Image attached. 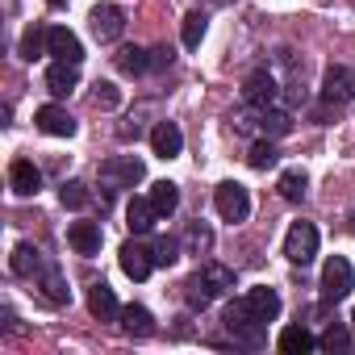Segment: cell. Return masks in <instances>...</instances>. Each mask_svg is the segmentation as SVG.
I'll return each instance as SVG.
<instances>
[{
    "label": "cell",
    "instance_id": "36",
    "mask_svg": "<svg viewBox=\"0 0 355 355\" xmlns=\"http://www.w3.org/2000/svg\"><path fill=\"white\" fill-rule=\"evenodd\" d=\"M46 38H51V34H42L38 26H30V30L21 34V59H30V63H34V59L42 55V46H46Z\"/></svg>",
    "mask_w": 355,
    "mask_h": 355
},
{
    "label": "cell",
    "instance_id": "23",
    "mask_svg": "<svg viewBox=\"0 0 355 355\" xmlns=\"http://www.w3.org/2000/svg\"><path fill=\"white\" fill-rule=\"evenodd\" d=\"M150 205L159 209V218H171L175 205H180V189H175L171 180H155L150 184Z\"/></svg>",
    "mask_w": 355,
    "mask_h": 355
},
{
    "label": "cell",
    "instance_id": "8",
    "mask_svg": "<svg viewBox=\"0 0 355 355\" xmlns=\"http://www.w3.org/2000/svg\"><path fill=\"white\" fill-rule=\"evenodd\" d=\"M276 96H280V88H276V80H272L268 71H251V76H247V84H243V101H247L251 109H272Z\"/></svg>",
    "mask_w": 355,
    "mask_h": 355
},
{
    "label": "cell",
    "instance_id": "37",
    "mask_svg": "<svg viewBox=\"0 0 355 355\" xmlns=\"http://www.w3.org/2000/svg\"><path fill=\"white\" fill-rule=\"evenodd\" d=\"M234 130H239V134H251V130H259V113H251V109L234 113Z\"/></svg>",
    "mask_w": 355,
    "mask_h": 355
},
{
    "label": "cell",
    "instance_id": "6",
    "mask_svg": "<svg viewBox=\"0 0 355 355\" xmlns=\"http://www.w3.org/2000/svg\"><path fill=\"white\" fill-rule=\"evenodd\" d=\"M322 96H326V105H351V101H355V71L343 67V63L326 67V76H322Z\"/></svg>",
    "mask_w": 355,
    "mask_h": 355
},
{
    "label": "cell",
    "instance_id": "15",
    "mask_svg": "<svg viewBox=\"0 0 355 355\" xmlns=\"http://www.w3.org/2000/svg\"><path fill=\"white\" fill-rule=\"evenodd\" d=\"M67 243L76 255H96L101 251V226L96 222H71L67 226Z\"/></svg>",
    "mask_w": 355,
    "mask_h": 355
},
{
    "label": "cell",
    "instance_id": "2",
    "mask_svg": "<svg viewBox=\"0 0 355 355\" xmlns=\"http://www.w3.org/2000/svg\"><path fill=\"white\" fill-rule=\"evenodd\" d=\"M351 288H355V272H351V263H347L343 255H330V259L322 263V301L334 305V301H343Z\"/></svg>",
    "mask_w": 355,
    "mask_h": 355
},
{
    "label": "cell",
    "instance_id": "18",
    "mask_svg": "<svg viewBox=\"0 0 355 355\" xmlns=\"http://www.w3.org/2000/svg\"><path fill=\"white\" fill-rule=\"evenodd\" d=\"M88 309H92V318H101V322L121 318V305H117V297H113V288H109L105 280L88 288Z\"/></svg>",
    "mask_w": 355,
    "mask_h": 355
},
{
    "label": "cell",
    "instance_id": "19",
    "mask_svg": "<svg viewBox=\"0 0 355 355\" xmlns=\"http://www.w3.org/2000/svg\"><path fill=\"white\" fill-rule=\"evenodd\" d=\"M9 268H13V276H38L46 263H42V251H38L34 243H17V247H13Z\"/></svg>",
    "mask_w": 355,
    "mask_h": 355
},
{
    "label": "cell",
    "instance_id": "33",
    "mask_svg": "<svg viewBox=\"0 0 355 355\" xmlns=\"http://www.w3.org/2000/svg\"><path fill=\"white\" fill-rule=\"evenodd\" d=\"M59 201H63V209H84L88 205V184L84 180H67L59 189Z\"/></svg>",
    "mask_w": 355,
    "mask_h": 355
},
{
    "label": "cell",
    "instance_id": "32",
    "mask_svg": "<svg viewBox=\"0 0 355 355\" xmlns=\"http://www.w3.org/2000/svg\"><path fill=\"white\" fill-rule=\"evenodd\" d=\"M92 105H96V109H105V113H109V109H117V105H121V88H117V84H109V80H96V88H92Z\"/></svg>",
    "mask_w": 355,
    "mask_h": 355
},
{
    "label": "cell",
    "instance_id": "39",
    "mask_svg": "<svg viewBox=\"0 0 355 355\" xmlns=\"http://www.w3.org/2000/svg\"><path fill=\"white\" fill-rule=\"evenodd\" d=\"M46 5H55V9H59V5H67V0H46Z\"/></svg>",
    "mask_w": 355,
    "mask_h": 355
},
{
    "label": "cell",
    "instance_id": "28",
    "mask_svg": "<svg viewBox=\"0 0 355 355\" xmlns=\"http://www.w3.org/2000/svg\"><path fill=\"white\" fill-rule=\"evenodd\" d=\"M247 163L255 167V171H268V167H276L280 163V150H276V142L268 138V142H255L251 146V155H247Z\"/></svg>",
    "mask_w": 355,
    "mask_h": 355
},
{
    "label": "cell",
    "instance_id": "7",
    "mask_svg": "<svg viewBox=\"0 0 355 355\" xmlns=\"http://www.w3.org/2000/svg\"><path fill=\"white\" fill-rule=\"evenodd\" d=\"M88 21H92L96 42H117V38L125 34V13H121V5H96Z\"/></svg>",
    "mask_w": 355,
    "mask_h": 355
},
{
    "label": "cell",
    "instance_id": "25",
    "mask_svg": "<svg viewBox=\"0 0 355 355\" xmlns=\"http://www.w3.org/2000/svg\"><path fill=\"white\" fill-rule=\"evenodd\" d=\"M288 130H293V117L284 109H276V105L272 109H259V134L263 138H284Z\"/></svg>",
    "mask_w": 355,
    "mask_h": 355
},
{
    "label": "cell",
    "instance_id": "40",
    "mask_svg": "<svg viewBox=\"0 0 355 355\" xmlns=\"http://www.w3.org/2000/svg\"><path fill=\"white\" fill-rule=\"evenodd\" d=\"M351 230H355V214H351Z\"/></svg>",
    "mask_w": 355,
    "mask_h": 355
},
{
    "label": "cell",
    "instance_id": "11",
    "mask_svg": "<svg viewBox=\"0 0 355 355\" xmlns=\"http://www.w3.org/2000/svg\"><path fill=\"white\" fill-rule=\"evenodd\" d=\"M150 150L159 155V159H175L184 150V134H180V125L175 121H159L155 130H150Z\"/></svg>",
    "mask_w": 355,
    "mask_h": 355
},
{
    "label": "cell",
    "instance_id": "29",
    "mask_svg": "<svg viewBox=\"0 0 355 355\" xmlns=\"http://www.w3.org/2000/svg\"><path fill=\"white\" fill-rule=\"evenodd\" d=\"M184 247H189V255H205V251L214 247V230H209L205 222H193L189 234H184Z\"/></svg>",
    "mask_w": 355,
    "mask_h": 355
},
{
    "label": "cell",
    "instance_id": "35",
    "mask_svg": "<svg viewBox=\"0 0 355 355\" xmlns=\"http://www.w3.org/2000/svg\"><path fill=\"white\" fill-rule=\"evenodd\" d=\"M205 21H209L205 13H189V17H184V46H189V51L201 46V38H205Z\"/></svg>",
    "mask_w": 355,
    "mask_h": 355
},
{
    "label": "cell",
    "instance_id": "16",
    "mask_svg": "<svg viewBox=\"0 0 355 355\" xmlns=\"http://www.w3.org/2000/svg\"><path fill=\"white\" fill-rule=\"evenodd\" d=\"M121 330L130 338H150L155 334V313L146 305H121Z\"/></svg>",
    "mask_w": 355,
    "mask_h": 355
},
{
    "label": "cell",
    "instance_id": "22",
    "mask_svg": "<svg viewBox=\"0 0 355 355\" xmlns=\"http://www.w3.org/2000/svg\"><path fill=\"white\" fill-rule=\"evenodd\" d=\"M42 293H46L51 305H67V301H71V288H67V280H63V272H59L55 263L42 268Z\"/></svg>",
    "mask_w": 355,
    "mask_h": 355
},
{
    "label": "cell",
    "instance_id": "1",
    "mask_svg": "<svg viewBox=\"0 0 355 355\" xmlns=\"http://www.w3.org/2000/svg\"><path fill=\"white\" fill-rule=\"evenodd\" d=\"M222 322H226V330L234 334V343H247V347H259V343H263V326H268V322H259V318L251 313L247 297H243V301H230Z\"/></svg>",
    "mask_w": 355,
    "mask_h": 355
},
{
    "label": "cell",
    "instance_id": "34",
    "mask_svg": "<svg viewBox=\"0 0 355 355\" xmlns=\"http://www.w3.org/2000/svg\"><path fill=\"white\" fill-rule=\"evenodd\" d=\"M150 255H155V268H171L175 259H180V243L175 239H155V247H150Z\"/></svg>",
    "mask_w": 355,
    "mask_h": 355
},
{
    "label": "cell",
    "instance_id": "4",
    "mask_svg": "<svg viewBox=\"0 0 355 355\" xmlns=\"http://www.w3.org/2000/svg\"><path fill=\"white\" fill-rule=\"evenodd\" d=\"M142 175H146V167H142V159H134V155H117V159L101 163V184H105V189H134Z\"/></svg>",
    "mask_w": 355,
    "mask_h": 355
},
{
    "label": "cell",
    "instance_id": "14",
    "mask_svg": "<svg viewBox=\"0 0 355 355\" xmlns=\"http://www.w3.org/2000/svg\"><path fill=\"white\" fill-rule=\"evenodd\" d=\"M76 84H80V63H63V59H55V63L46 67V88H51L55 96H71Z\"/></svg>",
    "mask_w": 355,
    "mask_h": 355
},
{
    "label": "cell",
    "instance_id": "12",
    "mask_svg": "<svg viewBox=\"0 0 355 355\" xmlns=\"http://www.w3.org/2000/svg\"><path fill=\"white\" fill-rule=\"evenodd\" d=\"M150 268H155V255H150V247H142V243H125L121 247V272L130 276V280H146L150 276Z\"/></svg>",
    "mask_w": 355,
    "mask_h": 355
},
{
    "label": "cell",
    "instance_id": "41",
    "mask_svg": "<svg viewBox=\"0 0 355 355\" xmlns=\"http://www.w3.org/2000/svg\"><path fill=\"white\" fill-rule=\"evenodd\" d=\"M351 326H355V309H351Z\"/></svg>",
    "mask_w": 355,
    "mask_h": 355
},
{
    "label": "cell",
    "instance_id": "31",
    "mask_svg": "<svg viewBox=\"0 0 355 355\" xmlns=\"http://www.w3.org/2000/svg\"><path fill=\"white\" fill-rule=\"evenodd\" d=\"M318 347H322V351H347V347H351V330H347V326H338V322H330V326L322 330Z\"/></svg>",
    "mask_w": 355,
    "mask_h": 355
},
{
    "label": "cell",
    "instance_id": "26",
    "mask_svg": "<svg viewBox=\"0 0 355 355\" xmlns=\"http://www.w3.org/2000/svg\"><path fill=\"white\" fill-rule=\"evenodd\" d=\"M201 276H205V284H209L214 297H230V293H234V272H230L226 263H205Z\"/></svg>",
    "mask_w": 355,
    "mask_h": 355
},
{
    "label": "cell",
    "instance_id": "3",
    "mask_svg": "<svg viewBox=\"0 0 355 355\" xmlns=\"http://www.w3.org/2000/svg\"><path fill=\"white\" fill-rule=\"evenodd\" d=\"M214 205H218V214H222V222H247L251 218V193L243 189V184H234V180H226V184H218V193H214Z\"/></svg>",
    "mask_w": 355,
    "mask_h": 355
},
{
    "label": "cell",
    "instance_id": "24",
    "mask_svg": "<svg viewBox=\"0 0 355 355\" xmlns=\"http://www.w3.org/2000/svg\"><path fill=\"white\" fill-rule=\"evenodd\" d=\"M276 189H280V197H284V201H293V205H297V201L305 197V189H309L305 167H288V171H280V184H276Z\"/></svg>",
    "mask_w": 355,
    "mask_h": 355
},
{
    "label": "cell",
    "instance_id": "38",
    "mask_svg": "<svg viewBox=\"0 0 355 355\" xmlns=\"http://www.w3.org/2000/svg\"><path fill=\"white\" fill-rule=\"evenodd\" d=\"M163 67H171V46H155L150 51V71H163Z\"/></svg>",
    "mask_w": 355,
    "mask_h": 355
},
{
    "label": "cell",
    "instance_id": "9",
    "mask_svg": "<svg viewBox=\"0 0 355 355\" xmlns=\"http://www.w3.org/2000/svg\"><path fill=\"white\" fill-rule=\"evenodd\" d=\"M34 125H38L42 134H51V138H71V134H76V117H71L63 105H42V109L34 113Z\"/></svg>",
    "mask_w": 355,
    "mask_h": 355
},
{
    "label": "cell",
    "instance_id": "27",
    "mask_svg": "<svg viewBox=\"0 0 355 355\" xmlns=\"http://www.w3.org/2000/svg\"><path fill=\"white\" fill-rule=\"evenodd\" d=\"M117 71H125V76L150 71V51H142V46H121V51H117Z\"/></svg>",
    "mask_w": 355,
    "mask_h": 355
},
{
    "label": "cell",
    "instance_id": "13",
    "mask_svg": "<svg viewBox=\"0 0 355 355\" xmlns=\"http://www.w3.org/2000/svg\"><path fill=\"white\" fill-rule=\"evenodd\" d=\"M9 184H13L17 197H34V193L42 189V171L34 167V159H13V167H9Z\"/></svg>",
    "mask_w": 355,
    "mask_h": 355
},
{
    "label": "cell",
    "instance_id": "30",
    "mask_svg": "<svg viewBox=\"0 0 355 355\" xmlns=\"http://www.w3.org/2000/svg\"><path fill=\"white\" fill-rule=\"evenodd\" d=\"M184 301H189V309H205V305L214 301V293H209V284H205L201 272L189 276V284H184Z\"/></svg>",
    "mask_w": 355,
    "mask_h": 355
},
{
    "label": "cell",
    "instance_id": "21",
    "mask_svg": "<svg viewBox=\"0 0 355 355\" xmlns=\"http://www.w3.org/2000/svg\"><path fill=\"white\" fill-rule=\"evenodd\" d=\"M276 347H280L284 355H305V351H313V347H318V338H313L305 326H284V330H280V338H276Z\"/></svg>",
    "mask_w": 355,
    "mask_h": 355
},
{
    "label": "cell",
    "instance_id": "10",
    "mask_svg": "<svg viewBox=\"0 0 355 355\" xmlns=\"http://www.w3.org/2000/svg\"><path fill=\"white\" fill-rule=\"evenodd\" d=\"M51 38H46V55H55V59H63V63H80L84 59V42L67 30V26H55V30H46Z\"/></svg>",
    "mask_w": 355,
    "mask_h": 355
},
{
    "label": "cell",
    "instance_id": "42",
    "mask_svg": "<svg viewBox=\"0 0 355 355\" xmlns=\"http://www.w3.org/2000/svg\"><path fill=\"white\" fill-rule=\"evenodd\" d=\"M218 5H226V0H218Z\"/></svg>",
    "mask_w": 355,
    "mask_h": 355
},
{
    "label": "cell",
    "instance_id": "5",
    "mask_svg": "<svg viewBox=\"0 0 355 355\" xmlns=\"http://www.w3.org/2000/svg\"><path fill=\"white\" fill-rule=\"evenodd\" d=\"M284 255L305 268V263L318 255V226H313V222H293L288 234H284Z\"/></svg>",
    "mask_w": 355,
    "mask_h": 355
},
{
    "label": "cell",
    "instance_id": "20",
    "mask_svg": "<svg viewBox=\"0 0 355 355\" xmlns=\"http://www.w3.org/2000/svg\"><path fill=\"white\" fill-rule=\"evenodd\" d=\"M247 305H251V313H255L259 322H272V318L280 313V293L268 288V284H263V288H251V293H247Z\"/></svg>",
    "mask_w": 355,
    "mask_h": 355
},
{
    "label": "cell",
    "instance_id": "17",
    "mask_svg": "<svg viewBox=\"0 0 355 355\" xmlns=\"http://www.w3.org/2000/svg\"><path fill=\"white\" fill-rule=\"evenodd\" d=\"M155 222H159V209L150 205V197H134L130 209H125V226H130L134 234H150Z\"/></svg>",
    "mask_w": 355,
    "mask_h": 355
}]
</instances>
